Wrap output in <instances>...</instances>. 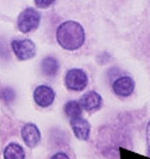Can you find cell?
I'll use <instances>...</instances> for the list:
<instances>
[{
    "instance_id": "cell-1",
    "label": "cell",
    "mask_w": 150,
    "mask_h": 159,
    "mask_svg": "<svg viewBox=\"0 0 150 159\" xmlns=\"http://www.w3.org/2000/svg\"><path fill=\"white\" fill-rule=\"evenodd\" d=\"M56 40L64 49L76 50L83 46L85 41V32L79 23L67 20L59 25L56 30Z\"/></svg>"
},
{
    "instance_id": "cell-2",
    "label": "cell",
    "mask_w": 150,
    "mask_h": 159,
    "mask_svg": "<svg viewBox=\"0 0 150 159\" xmlns=\"http://www.w3.org/2000/svg\"><path fill=\"white\" fill-rule=\"evenodd\" d=\"M40 19H41V16L36 10L27 8L18 17V20H17L18 29L22 32L32 31L39 26Z\"/></svg>"
},
{
    "instance_id": "cell-3",
    "label": "cell",
    "mask_w": 150,
    "mask_h": 159,
    "mask_svg": "<svg viewBox=\"0 0 150 159\" xmlns=\"http://www.w3.org/2000/svg\"><path fill=\"white\" fill-rule=\"evenodd\" d=\"M65 85L72 91H82L88 85L87 73L78 68H73L66 73Z\"/></svg>"
},
{
    "instance_id": "cell-4",
    "label": "cell",
    "mask_w": 150,
    "mask_h": 159,
    "mask_svg": "<svg viewBox=\"0 0 150 159\" xmlns=\"http://www.w3.org/2000/svg\"><path fill=\"white\" fill-rule=\"evenodd\" d=\"M12 49L18 59L29 60L36 54V47L30 40H17L12 42Z\"/></svg>"
},
{
    "instance_id": "cell-5",
    "label": "cell",
    "mask_w": 150,
    "mask_h": 159,
    "mask_svg": "<svg viewBox=\"0 0 150 159\" xmlns=\"http://www.w3.org/2000/svg\"><path fill=\"white\" fill-rule=\"evenodd\" d=\"M54 98H56V92L53 91V89L46 85H41L34 91V99L36 104L42 108L49 107L54 102Z\"/></svg>"
},
{
    "instance_id": "cell-6",
    "label": "cell",
    "mask_w": 150,
    "mask_h": 159,
    "mask_svg": "<svg viewBox=\"0 0 150 159\" xmlns=\"http://www.w3.org/2000/svg\"><path fill=\"white\" fill-rule=\"evenodd\" d=\"M78 103L80 108L84 109L85 111H94V110L100 109V107L102 104V98L97 92L89 91L80 97Z\"/></svg>"
},
{
    "instance_id": "cell-7",
    "label": "cell",
    "mask_w": 150,
    "mask_h": 159,
    "mask_svg": "<svg viewBox=\"0 0 150 159\" xmlns=\"http://www.w3.org/2000/svg\"><path fill=\"white\" fill-rule=\"evenodd\" d=\"M134 90V81L130 77H120L113 83V91L120 97L130 96Z\"/></svg>"
},
{
    "instance_id": "cell-8",
    "label": "cell",
    "mask_w": 150,
    "mask_h": 159,
    "mask_svg": "<svg viewBox=\"0 0 150 159\" xmlns=\"http://www.w3.org/2000/svg\"><path fill=\"white\" fill-rule=\"evenodd\" d=\"M71 127L75 133V135L78 138L79 140H88L89 134H90V123L83 117H77V119L71 120Z\"/></svg>"
},
{
    "instance_id": "cell-9",
    "label": "cell",
    "mask_w": 150,
    "mask_h": 159,
    "mask_svg": "<svg viewBox=\"0 0 150 159\" xmlns=\"http://www.w3.org/2000/svg\"><path fill=\"white\" fill-rule=\"evenodd\" d=\"M22 136H23L24 143L29 147H35L40 143V139H41L39 128L32 123H28L24 126L22 129Z\"/></svg>"
},
{
    "instance_id": "cell-10",
    "label": "cell",
    "mask_w": 150,
    "mask_h": 159,
    "mask_svg": "<svg viewBox=\"0 0 150 159\" xmlns=\"http://www.w3.org/2000/svg\"><path fill=\"white\" fill-rule=\"evenodd\" d=\"M4 157L5 159H24L25 153H24L22 146H19L18 143H10L5 148Z\"/></svg>"
},
{
    "instance_id": "cell-11",
    "label": "cell",
    "mask_w": 150,
    "mask_h": 159,
    "mask_svg": "<svg viewBox=\"0 0 150 159\" xmlns=\"http://www.w3.org/2000/svg\"><path fill=\"white\" fill-rule=\"evenodd\" d=\"M41 67H42V71H43L45 74H47V75H54L56 72H58V70H59V64H58V60L52 57V56H48V57H46L42 61Z\"/></svg>"
},
{
    "instance_id": "cell-12",
    "label": "cell",
    "mask_w": 150,
    "mask_h": 159,
    "mask_svg": "<svg viewBox=\"0 0 150 159\" xmlns=\"http://www.w3.org/2000/svg\"><path fill=\"white\" fill-rule=\"evenodd\" d=\"M82 110L83 109L80 108L79 103L78 102H75V101H70V102H67L66 105H65V112H66V115L71 120L80 117Z\"/></svg>"
},
{
    "instance_id": "cell-13",
    "label": "cell",
    "mask_w": 150,
    "mask_h": 159,
    "mask_svg": "<svg viewBox=\"0 0 150 159\" xmlns=\"http://www.w3.org/2000/svg\"><path fill=\"white\" fill-rule=\"evenodd\" d=\"M119 154H120V159H150L149 157H145L142 154H138L136 152H132L126 148L120 147L119 148Z\"/></svg>"
},
{
    "instance_id": "cell-14",
    "label": "cell",
    "mask_w": 150,
    "mask_h": 159,
    "mask_svg": "<svg viewBox=\"0 0 150 159\" xmlns=\"http://www.w3.org/2000/svg\"><path fill=\"white\" fill-rule=\"evenodd\" d=\"M1 95H2V97H4V99L7 101V102L12 101V99L15 98V92H13L11 89H5V90L1 92Z\"/></svg>"
},
{
    "instance_id": "cell-15",
    "label": "cell",
    "mask_w": 150,
    "mask_h": 159,
    "mask_svg": "<svg viewBox=\"0 0 150 159\" xmlns=\"http://www.w3.org/2000/svg\"><path fill=\"white\" fill-rule=\"evenodd\" d=\"M56 1H53V0H49V1H42V0H36L35 1V5L36 6H39V7H48V6H51V5H53Z\"/></svg>"
},
{
    "instance_id": "cell-16",
    "label": "cell",
    "mask_w": 150,
    "mask_h": 159,
    "mask_svg": "<svg viewBox=\"0 0 150 159\" xmlns=\"http://www.w3.org/2000/svg\"><path fill=\"white\" fill-rule=\"evenodd\" d=\"M147 143H148V151H149V154H150V121L149 123H148V126H147Z\"/></svg>"
},
{
    "instance_id": "cell-17",
    "label": "cell",
    "mask_w": 150,
    "mask_h": 159,
    "mask_svg": "<svg viewBox=\"0 0 150 159\" xmlns=\"http://www.w3.org/2000/svg\"><path fill=\"white\" fill-rule=\"evenodd\" d=\"M52 159H70V158H69L65 153H61V152H60V153H56V154L52 157Z\"/></svg>"
}]
</instances>
